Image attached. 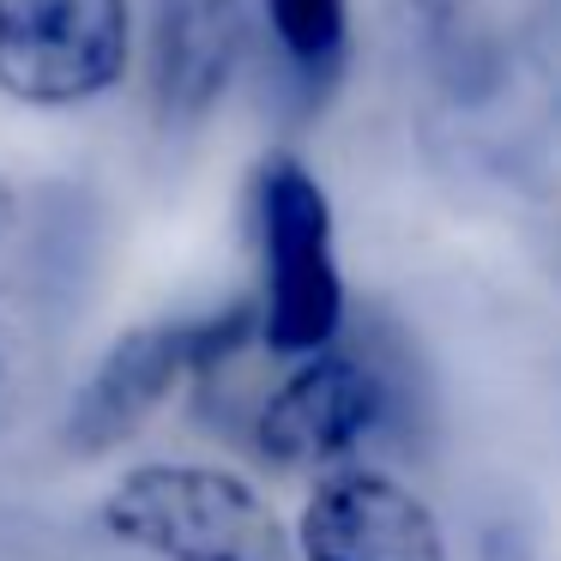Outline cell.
<instances>
[{
    "label": "cell",
    "instance_id": "1",
    "mask_svg": "<svg viewBox=\"0 0 561 561\" xmlns=\"http://www.w3.org/2000/svg\"><path fill=\"white\" fill-rule=\"evenodd\" d=\"M103 531L158 561H296L266 495L218 465H134L103 495Z\"/></svg>",
    "mask_w": 561,
    "mask_h": 561
},
{
    "label": "cell",
    "instance_id": "2",
    "mask_svg": "<svg viewBox=\"0 0 561 561\" xmlns=\"http://www.w3.org/2000/svg\"><path fill=\"white\" fill-rule=\"evenodd\" d=\"M260 224V339L278 356H308L344 332V272L332 242V199L296 158H266L254 175Z\"/></svg>",
    "mask_w": 561,
    "mask_h": 561
},
{
    "label": "cell",
    "instance_id": "3",
    "mask_svg": "<svg viewBox=\"0 0 561 561\" xmlns=\"http://www.w3.org/2000/svg\"><path fill=\"white\" fill-rule=\"evenodd\" d=\"M260 332V308L236 302L224 314L199 320H151L134 327L110 344L98 368L85 375V387L67 404V453L73 459H98V453L134 440L151 416L170 404V392L182 380H199L206 368H218L224 356H236Z\"/></svg>",
    "mask_w": 561,
    "mask_h": 561
},
{
    "label": "cell",
    "instance_id": "4",
    "mask_svg": "<svg viewBox=\"0 0 561 561\" xmlns=\"http://www.w3.org/2000/svg\"><path fill=\"white\" fill-rule=\"evenodd\" d=\"M134 61L127 0H0V91L37 110L91 103Z\"/></svg>",
    "mask_w": 561,
    "mask_h": 561
},
{
    "label": "cell",
    "instance_id": "5",
    "mask_svg": "<svg viewBox=\"0 0 561 561\" xmlns=\"http://www.w3.org/2000/svg\"><path fill=\"white\" fill-rule=\"evenodd\" d=\"M392 387L380 363L356 344H320V351L296 356L290 380L260 404L254 440L272 465L284 471H314V465H339L387 423Z\"/></svg>",
    "mask_w": 561,
    "mask_h": 561
},
{
    "label": "cell",
    "instance_id": "6",
    "mask_svg": "<svg viewBox=\"0 0 561 561\" xmlns=\"http://www.w3.org/2000/svg\"><path fill=\"white\" fill-rule=\"evenodd\" d=\"M302 561H447L440 519L423 495L380 471H339L308 495L296 525Z\"/></svg>",
    "mask_w": 561,
    "mask_h": 561
},
{
    "label": "cell",
    "instance_id": "7",
    "mask_svg": "<svg viewBox=\"0 0 561 561\" xmlns=\"http://www.w3.org/2000/svg\"><path fill=\"white\" fill-rule=\"evenodd\" d=\"M248 55L242 0H158L151 19V103L170 127H194L230 91Z\"/></svg>",
    "mask_w": 561,
    "mask_h": 561
},
{
    "label": "cell",
    "instance_id": "8",
    "mask_svg": "<svg viewBox=\"0 0 561 561\" xmlns=\"http://www.w3.org/2000/svg\"><path fill=\"white\" fill-rule=\"evenodd\" d=\"M272 37L296 79L327 85L351 55V0H266Z\"/></svg>",
    "mask_w": 561,
    "mask_h": 561
},
{
    "label": "cell",
    "instance_id": "9",
    "mask_svg": "<svg viewBox=\"0 0 561 561\" xmlns=\"http://www.w3.org/2000/svg\"><path fill=\"white\" fill-rule=\"evenodd\" d=\"M13 230H19V206H13V187L0 182V260L13 248Z\"/></svg>",
    "mask_w": 561,
    "mask_h": 561
},
{
    "label": "cell",
    "instance_id": "10",
    "mask_svg": "<svg viewBox=\"0 0 561 561\" xmlns=\"http://www.w3.org/2000/svg\"><path fill=\"white\" fill-rule=\"evenodd\" d=\"M7 416H13V351L0 344V435H7Z\"/></svg>",
    "mask_w": 561,
    "mask_h": 561
},
{
    "label": "cell",
    "instance_id": "11",
    "mask_svg": "<svg viewBox=\"0 0 561 561\" xmlns=\"http://www.w3.org/2000/svg\"><path fill=\"white\" fill-rule=\"evenodd\" d=\"M411 7H416L423 19H453V13L465 7V0H411Z\"/></svg>",
    "mask_w": 561,
    "mask_h": 561
}]
</instances>
